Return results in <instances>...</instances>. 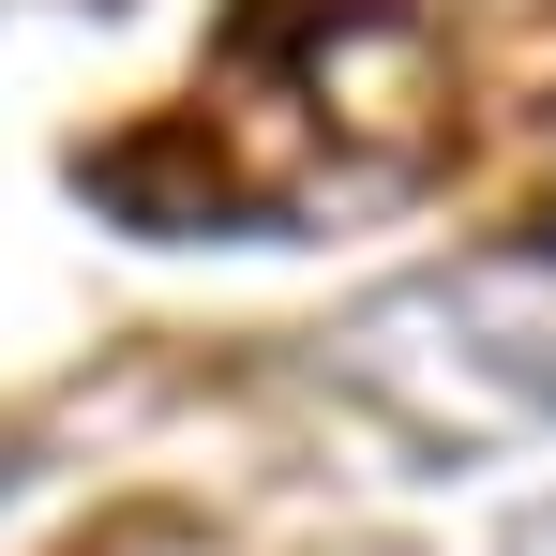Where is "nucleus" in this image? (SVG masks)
<instances>
[{
  "mask_svg": "<svg viewBox=\"0 0 556 556\" xmlns=\"http://www.w3.org/2000/svg\"><path fill=\"white\" fill-rule=\"evenodd\" d=\"M481 376H496L527 421H556V331H496V346H481Z\"/></svg>",
  "mask_w": 556,
  "mask_h": 556,
  "instance_id": "obj_1",
  "label": "nucleus"
},
{
  "mask_svg": "<svg viewBox=\"0 0 556 556\" xmlns=\"http://www.w3.org/2000/svg\"><path fill=\"white\" fill-rule=\"evenodd\" d=\"M331 556H406V542H331Z\"/></svg>",
  "mask_w": 556,
  "mask_h": 556,
  "instance_id": "obj_2",
  "label": "nucleus"
},
{
  "mask_svg": "<svg viewBox=\"0 0 556 556\" xmlns=\"http://www.w3.org/2000/svg\"><path fill=\"white\" fill-rule=\"evenodd\" d=\"M15 466H30V452H15V437H0V481H15Z\"/></svg>",
  "mask_w": 556,
  "mask_h": 556,
  "instance_id": "obj_3",
  "label": "nucleus"
}]
</instances>
